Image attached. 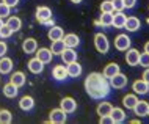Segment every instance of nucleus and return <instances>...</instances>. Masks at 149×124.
<instances>
[{
    "mask_svg": "<svg viewBox=\"0 0 149 124\" xmlns=\"http://www.w3.org/2000/svg\"><path fill=\"white\" fill-rule=\"evenodd\" d=\"M85 90L93 99H102L110 93V83L99 72H91L85 79Z\"/></svg>",
    "mask_w": 149,
    "mask_h": 124,
    "instance_id": "nucleus-1",
    "label": "nucleus"
},
{
    "mask_svg": "<svg viewBox=\"0 0 149 124\" xmlns=\"http://www.w3.org/2000/svg\"><path fill=\"white\" fill-rule=\"evenodd\" d=\"M94 46H96V50L100 52V54H107L108 49H110V42H108L105 35H102V33L94 35Z\"/></svg>",
    "mask_w": 149,
    "mask_h": 124,
    "instance_id": "nucleus-2",
    "label": "nucleus"
},
{
    "mask_svg": "<svg viewBox=\"0 0 149 124\" xmlns=\"http://www.w3.org/2000/svg\"><path fill=\"white\" fill-rule=\"evenodd\" d=\"M108 80H110V86L115 88V90H121V88L127 86V75H124L121 71L116 75H113L111 79H108Z\"/></svg>",
    "mask_w": 149,
    "mask_h": 124,
    "instance_id": "nucleus-3",
    "label": "nucleus"
},
{
    "mask_svg": "<svg viewBox=\"0 0 149 124\" xmlns=\"http://www.w3.org/2000/svg\"><path fill=\"white\" fill-rule=\"evenodd\" d=\"M49 121H50V123H55V124H63V123H66V111L61 110V109H54V110L50 111Z\"/></svg>",
    "mask_w": 149,
    "mask_h": 124,
    "instance_id": "nucleus-4",
    "label": "nucleus"
},
{
    "mask_svg": "<svg viewBox=\"0 0 149 124\" xmlns=\"http://www.w3.org/2000/svg\"><path fill=\"white\" fill-rule=\"evenodd\" d=\"M115 47L118 50H127L129 47H130V38L124 33L118 35V36L115 38Z\"/></svg>",
    "mask_w": 149,
    "mask_h": 124,
    "instance_id": "nucleus-5",
    "label": "nucleus"
},
{
    "mask_svg": "<svg viewBox=\"0 0 149 124\" xmlns=\"http://www.w3.org/2000/svg\"><path fill=\"white\" fill-rule=\"evenodd\" d=\"M60 109L64 110L66 113H74L77 110V102L72 98H63L61 102H60Z\"/></svg>",
    "mask_w": 149,
    "mask_h": 124,
    "instance_id": "nucleus-6",
    "label": "nucleus"
},
{
    "mask_svg": "<svg viewBox=\"0 0 149 124\" xmlns=\"http://www.w3.org/2000/svg\"><path fill=\"white\" fill-rule=\"evenodd\" d=\"M50 17H52V10L49 6H38V10H36V21L42 24Z\"/></svg>",
    "mask_w": 149,
    "mask_h": 124,
    "instance_id": "nucleus-7",
    "label": "nucleus"
},
{
    "mask_svg": "<svg viewBox=\"0 0 149 124\" xmlns=\"http://www.w3.org/2000/svg\"><path fill=\"white\" fill-rule=\"evenodd\" d=\"M138 60H140V52L136 49L129 47L127 54H126V61L129 66H138Z\"/></svg>",
    "mask_w": 149,
    "mask_h": 124,
    "instance_id": "nucleus-8",
    "label": "nucleus"
},
{
    "mask_svg": "<svg viewBox=\"0 0 149 124\" xmlns=\"http://www.w3.org/2000/svg\"><path fill=\"white\" fill-rule=\"evenodd\" d=\"M52 57H54V54H52V50L47 49V47H41L39 50H36V58H38L39 61H42L44 65H46V63H50Z\"/></svg>",
    "mask_w": 149,
    "mask_h": 124,
    "instance_id": "nucleus-9",
    "label": "nucleus"
},
{
    "mask_svg": "<svg viewBox=\"0 0 149 124\" xmlns=\"http://www.w3.org/2000/svg\"><path fill=\"white\" fill-rule=\"evenodd\" d=\"M132 90H134L135 94H141L143 96V94L149 93V85L141 79V80H135L134 83H132Z\"/></svg>",
    "mask_w": 149,
    "mask_h": 124,
    "instance_id": "nucleus-10",
    "label": "nucleus"
},
{
    "mask_svg": "<svg viewBox=\"0 0 149 124\" xmlns=\"http://www.w3.org/2000/svg\"><path fill=\"white\" fill-rule=\"evenodd\" d=\"M61 60H63V63H66V65H69V63L72 61H75L77 60V52H75L72 47H66L63 52H61Z\"/></svg>",
    "mask_w": 149,
    "mask_h": 124,
    "instance_id": "nucleus-11",
    "label": "nucleus"
},
{
    "mask_svg": "<svg viewBox=\"0 0 149 124\" xmlns=\"http://www.w3.org/2000/svg\"><path fill=\"white\" fill-rule=\"evenodd\" d=\"M140 27H141V22H140V19L135 17V16L127 17L126 24H124V29H127V31H138Z\"/></svg>",
    "mask_w": 149,
    "mask_h": 124,
    "instance_id": "nucleus-12",
    "label": "nucleus"
},
{
    "mask_svg": "<svg viewBox=\"0 0 149 124\" xmlns=\"http://www.w3.org/2000/svg\"><path fill=\"white\" fill-rule=\"evenodd\" d=\"M22 50L25 52V54H35V52L38 50V42H36V39H33V38L24 39V42H22Z\"/></svg>",
    "mask_w": 149,
    "mask_h": 124,
    "instance_id": "nucleus-13",
    "label": "nucleus"
},
{
    "mask_svg": "<svg viewBox=\"0 0 149 124\" xmlns=\"http://www.w3.org/2000/svg\"><path fill=\"white\" fill-rule=\"evenodd\" d=\"M119 71H121V69H119V65H118V63H108V65H107L105 68H104L102 75H104V77H105L107 80H108V79H111L113 75L118 74Z\"/></svg>",
    "mask_w": 149,
    "mask_h": 124,
    "instance_id": "nucleus-14",
    "label": "nucleus"
},
{
    "mask_svg": "<svg viewBox=\"0 0 149 124\" xmlns=\"http://www.w3.org/2000/svg\"><path fill=\"white\" fill-rule=\"evenodd\" d=\"M66 71H68V77H79L80 74H82V65H79L77 60L75 61L69 63V65L66 66Z\"/></svg>",
    "mask_w": 149,
    "mask_h": 124,
    "instance_id": "nucleus-15",
    "label": "nucleus"
},
{
    "mask_svg": "<svg viewBox=\"0 0 149 124\" xmlns=\"http://www.w3.org/2000/svg\"><path fill=\"white\" fill-rule=\"evenodd\" d=\"M29 71L31 74H41L42 71H44V63L42 61H39L38 58H31L30 61H29Z\"/></svg>",
    "mask_w": 149,
    "mask_h": 124,
    "instance_id": "nucleus-16",
    "label": "nucleus"
},
{
    "mask_svg": "<svg viewBox=\"0 0 149 124\" xmlns=\"http://www.w3.org/2000/svg\"><path fill=\"white\" fill-rule=\"evenodd\" d=\"M110 115L113 118V123H116V124L126 121V111H124V109H121V107H113Z\"/></svg>",
    "mask_w": 149,
    "mask_h": 124,
    "instance_id": "nucleus-17",
    "label": "nucleus"
},
{
    "mask_svg": "<svg viewBox=\"0 0 149 124\" xmlns=\"http://www.w3.org/2000/svg\"><path fill=\"white\" fill-rule=\"evenodd\" d=\"M148 109H149V104L146 101H138L132 110L135 111L136 116H148Z\"/></svg>",
    "mask_w": 149,
    "mask_h": 124,
    "instance_id": "nucleus-18",
    "label": "nucleus"
},
{
    "mask_svg": "<svg viewBox=\"0 0 149 124\" xmlns=\"http://www.w3.org/2000/svg\"><path fill=\"white\" fill-rule=\"evenodd\" d=\"M25 80H27V77H25V74L22 72V71H16V72L11 75V83L13 85H16L17 88H21V86H24L25 85Z\"/></svg>",
    "mask_w": 149,
    "mask_h": 124,
    "instance_id": "nucleus-19",
    "label": "nucleus"
},
{
    "mask_svg": "<svg viewBox=\"0 0 149 124\" xmlns=\"http://www.w3.org/2000/svg\"><path fill=\"white\" fill-rule=\"evenodd\" d=\"M63 41H64V46H66V47H72V49H74V47L79 46L80 38L75 33H68V35H64V36H63Z\"/></svg>",
    "mask_w": 149,
    "mask_h": 124,
    "instance_id": "nucleus-20",
    "label": "nucleus"
},
{
    "mask_svg": "<svg viewBox=\"0 0 149 124\" xmlns=\"http://www.w3.org/2000/svg\"><path fill=\"white\" fill-rule=\"evenodd\" d=\"M52 75H54L55 80L61 82V80H64V79L68 77V71H66V68H64L63 65H57L54 68V71H52Z\"/></svg>",
    "mask_w": 149,
    "mask_h": 124,
    "instance_id": "nucleus-21",
    "label": "nucleus"
},
{
    "mask_svg": "<svg viewBox=\"0 0 149 124\" xmlns=\"http://www.w3.org/2000/svg\"><path fill=\"white\" fill-rule=\"evenodd\" d=\"M13 69V60L8 57L0 58V74H10Z\"/></svg>",
    "mask_w": 149,
    "mask_h": 124,
    "instance_id": "nucleus-22",
    "label": "nucleus"
},
{
    "mask_svg": "<svg viewBox=\"0 0 149 124\" xmlns=\"http://www.w3.org/2000/svg\"><path fill=\"white\" fill-rule=\"evenodd\" d=\"M127 16L123 13V11H116V14H113V24L115 29H124V24H126Z\"/></svg>",
    "mask_w": 149,
    "mask_h": 124,
    "instance_id": "nucleus-23",
    "label": "nucleus"
},
{
    "mask_svg": "<svg viewBox=\"0 0 149 124\" xmlns=\"http://www.w3.org/2000/svg\"><path fill=\"white\" fill-rule=\"evenodd\" d=\"M5 24L11 29V31H19V30H21V27H22L21 17H16V16H8V21Z\"/></svg>",
    "mask_w": 149,
    "mask_h": 124,
    "instance_id": "nucleus-24",
    "label": "nucleus"
},
{
    "mask_svg": "<svg viewBox=\"0 0 149 124\" xmlns=\"http://www.w3.org/2000/svg\"><path fill=\"white\" fill-rule=\"evenodd\" d=\"M19 107H21L24 111H30L35 107V99L31 98V96H24L21 101H19Z\"/></svg>",
    "mask_w": 149,
    "mask_h": 124,
    "instance_id": "nucleus-25",
    "label": "nucleus"
},
{
    "mask_svg": "<svg viewBox=\"0 0 149 124\" xmlns=\"http://www.w3.org/2000/svg\"><path fill=\"white\" fill-rule=\"evenodd\" d=\"M136 102H138V98H136V94H135V93L126 94V96L123 98V105L126 107L127 110H132V109H134Z\"/></svg>",
    "mask_w": 149,
    "mask_h": 124,
    "instance_id": "nucleus-26",
    "label": "nucleus"
},
{
    "mask_svg": "<svg viewBox=\"0 0 149 124\" xmlns=\"http://www.w3.org/2000/svg\"><path fill=\"white\" fill-rule=\"evenodd\" d=\"M47 36H49L50 41H57V39H63V36H64V31H63L61 27H54V25H52V29L49 30Z\"/></svg>",
    "mask_w": 149,
    "mask_h": 124,
    "instance_id": "nucleus-27",
    "label": "nucleus"
},
{
    "mask_svg": "<svg viewBox=\"0 0 149 124\" xmlns=\"http://www.w3.org/2000/svg\"><path fill=\"white\" fill-rule=\"evenodd\" d=\"M66 49L64 46V41L63 39H57V41H52V46H50V50L54 55H61V52Z\"/></svg>",
    "mask_w": 149,
    "mask_h": 124,
    "instance_id": "nucleus-28",
    "label": "nucleus"
},
{
    "mask_svg": "<svg viewBox=\"0 0 149 124\" xmlns=\"http://www.w3.org/2000/svg\"><path fill=\"white\" fill-rule=\"evenodd\" d=\"M111 109H113V105L110 102H100L97 105V109H96V111H97L99 116H104V115H110Z\"/></svg>",
    "mask_w": 149,
    "mask_h": 124,
    "instance_id": "nucleus-29",
    "label": "nucleus"
},
{
    "mask_svg": "<svg viewBox=\"0 0 149 124\" xmlns=\"http://www.w3.org/2000/svg\"><path fill=\"white\" fill-rule=\"evenodd\" d=\"M19 93V90H17V86L13 85V83H6L5 86H3V94L6 96V98H16Z\"/></svg>",
    "mask_w": 149,
    "mask_h": 124,
    "instance_id": "nucleus-30",
    "label": "nucleus"
},
{
    "mask_svg": "<svg viewBox=\"0 0 149 124\" xmlns=\"http://www.w3.org/2000/svg\"><path fill=\"white\" fill-rule=\"evenodd\" d=\"M13 121V115H11L10 110L2 109L0 110V124H10Z\"/></svg>",
    "mask_w": 149,
    "mask_h": 124,
    "instance_id": "nucleus-31",
    "label": "nucleus"
},
{
    "mask_svg": "<svg viewBox=\"0 0 149 124\" xmlns=\"http://www.w3.org/2000/svg\"><path fill=\"white\" fill-rule=\"evenodd\" d=\"M99 24H102L104 27H110L113 24V13H102L99 19Z\"/></svg>",
    "mask_w": 149,
    "mask_h": 124,
    "instance_id": "nucleus-32",
    "label": "nucleus"
},
{
    "mask_svg": "<svg viewBox=\"0 0 149 124\" xmlns=\"http://www.w3.org/2000/svg\"><path fill=\"white\" fill-rule=\"evenodd\" d=\"M100 11H102V13H115L111 0H104V2L100 3Z\"/></svg>",
    "mask_w": 149,
    "mask_h": 124,
    "instance_id": "nucleus-33",
    "label": "nucleus"
},
{
    "mask_svg": "<svg viewBox=\"0 0 149 124\" xmlns=\"http://www.w3.org/2000/svg\"><path fill=\"white\" fill-rule=\"evenodd\" d=\"M138 65L143 66V68H149V54H148V52H143V54H140Z\"/></svg>",
    "mask_w": 149,
    "mask_h": 124,
    "instance_id": "nucleus-34",
    "label": "nucleus"
},
{
    "mask_svg": "<svg viewBox=\"0 0 149 124\" xmlns=\"http://www.w3.org/2000/svg\"><path fill=\"white\" fill-rule=\"evenodd\" d=\"M11 35H13V31H11V29L5 24V25L0 29V39H6V38H10Z\"/></svg>",
    "mask_w": 149,
    "mask_h": 124,
    "instance_id": "nucleus-35",
    "label": "nucleus"
},
{
    "mask_svg": "<svg viewBox=\"0 0 149 124\" xmlns=\"http://www.w3.org/2000/svg\"><path fill=\"white\" fill-rule=\"evenodd\" d=\"M10 10H11V8L2 2V3H0V17H2V19L8 17V16H10Z\"/></svg>",
    "mask_w": 149,
    "mask_h": 124,
    "instance_id": "nucleus-36",
    "label": "nucleus"
},
{
    "mask_svg": "<svg viewBox=\"0 0 149 124\" xmlns=\"http://www.w3.org/2000/svg\"><path fill=\"white\" fill-rule=\"evenodd\" d=\"M111 3H113L115 11H123L124 10V0H111Z\"/></svg>",
    "mask_w": 149,
    "mask_h": 124,
    "instance_id": "nucleus-37",
    "label": "nucleus"
},
{
    "mask_svg": "<svg viewBox=\"0 0 149 124\" xmlns=\"http://www.w3.org/2000/svg\"><path fill=\"white\" fill-rule=\"evenodd\" d=\"M99 121L104 123V124H115V123H113V118H111V115H104V116H100Z\"/></svg>",
    "mask_w": 149,
    "mask_h": 124,
    "instance_id": "nucleus-38",
    "label": "nucleus"
},
{
    "mask_svg": "<svg viewBox=\"0 0 149 124\" xmlns=\"http://www.w3.org/2000/svg\"><path fill=\"white\" fill-rule=\"evenodd\" d=\"M6 50H8L6 42H5V41H0V58H2V57H5Z\"/></svg>",
    "mask_w": 149,
    "mask_h": 124,
    "instance_id": "nucleus-39",
    "label": "nucleus"
},
{
    "mask_svg": "<svg viewBox=\"0 0 149 124\" xmlns=\"http://www.w3.org/2000/svg\"><path fill=\"white\" fill-rule=\"evenodd\" d=\"M136 5V0H124V8H134Z\"/></svg>",
    "mask_w": 149,
    "mask_h": 124,
    "instance_id": "nucleus-40",
    "label": "nucleus"
},
{
    "mask_svg": "<svg viewBox=\"0 0 149 124\" xmlns=\"http://www.w3.org/2000/svg\"><path fill=\"white\" fill-rule=\"evenodd\" d=\"M3 3H5V5H8L10 8H13V6H16L19 3V0H2Z\"/></svg>",
    "mask_w": 149,
    "mask_h": 124,
    "instance_id": "nucleus-41",
    "label": "nucleus"
},
{
    "mask_svg": "<svg viewBox=\"0 0 149 124\" xmlns=\"http://www.w3.org/2000/svg\"><path fill=\"white\" fill-rule=\"evenodd\" d=\"M143 80L149 85V68H146V71L143 72Z\"/></svg>",
    "mask_w": 149,
    "mask_h": 124,
    "instance_id": "nucleus-42",
    "label": "nucleus"
},
{
    "mask_svg": "<svg viewBox=\"0 0 149 124\" xmlns=\"http://www.w3.org/2000/svg\"><path fill=\"white\" fill-rule=\"evenodd\" d=\"M144 52H148V54H149V41L144 44Z\"/></svg>",
    "mask_w": 149,
    "mask_h": 124,
    "instance_id": "nucleus-43",
    "label": "nucleus"
},
{
    "mask_svg": "<svg viewBox=\"0 0 149 124\" xmlns=\"http://www.w3.org/2000/svg\"><path fill=\"white\" fill-rule=\"evenodd\" d=\"M3 25H5V22H3V19H2V17H0V29H2Z\"/></svg>",
    "mask_w": 149,
    "mask_h": 124,
    "instance_id": "nucleus-44",
    "label": "nucleus"
},
{
    "mask_svg": "<svg viewBox=\"0 0 149 124\" xmlns=\"http://www.w3.org/2000/svg\"><path fill=\"white\" fill-rule=\"evenodd\" d=\"M71 2H72V3H80L82 0H71Z\"/></svg>",
    "mask_w": 149,
    "mask_h": 124,
    "instance_id": "nucleus-45",
    "label": "nucleus"
},
{
    "mask_svg": "<svg viewBox=\"0 0 149 124\" xmlns=\"http://www.w3.org/2000/svg\"><path fill=\"white\" fill-rule=\"evenodd\" d=\"M148 116H149V109H148Z\"/></svg>",
    "mask_w": 149,
    "mask_h": 124,
    "instance_id": "nucleus-46",
    "label": "nucleus"
}]
</instances>
